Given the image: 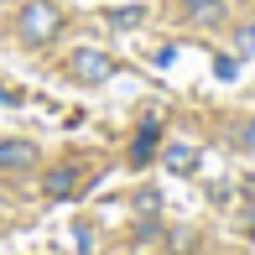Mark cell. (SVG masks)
<instances>
[{"instance_id":"1","label":"cell","mask_w":255,"mask_h":255,"mask_svg":"<svg viewBox=\"0 0 255 255\" xmlns=\"http://www.w3.org/2000/svg\"><path fill=\"white\" fill-rule=\"evenodd\" d=\"M57 31H63V10L52 5V0H26L16 16V37L26 42V47H42V42H52Z\"/></svg>"},{"instance_id":"2","label":"cell","mask_w":255,"mask_h":255,"mask_svg":"<svg viewBox=\"0 0 255 255\" xmlns=\"http://www.w3.org/2000/svg\"><path fill=\"white\" fill-rule=\"evenodd\" d=\"M68 73H73L78 84H110L115 78V57L99 52V47H78L73 57H68Z\"/></svg>"},{"instance_id":"3","label":"cell","mask_w":255,"mask_h":255,"mask_svg":"<svg viewBox=\"0 0 255 255\" xmlns=\"http://www.w3.org/2000/svg\"><path fill=\"white\" fill-rule=\"evenodd\" d=\"M37 167V146L21 135H0V172H26Z\"/></svg>"},{"instance_id":"4","label":"cell","mask_w":255,"mask_h":255,"mask_svg":"<svg viewBox=\"0 0 255 255\" xmlns=\"http://www.w3.org/2000/svg\"><path fill=\"white\" fill-rule=\"evenodd\" d=\"M42 188H47V198H73V193L84 188V172H78L73 161H63V167H52L47 177H42Z\"/></svg>"},{"instance_id":"5","label":"cell","mask_w":255,"mask_h":255,"mask_svg":"<svg viewBox=\"0 0 255 255\" xmlns=\"http://www.w3.org/2000/svg\"><path fill=\"white\" fill-rule=\"evenodd\" d=\"M161 161H167V172H177V177H193V172H198V146L172 141L167 151H161Z\"/></svg>"},{"instance_id":"6","label":"cell","mask_w":255,"mask_h":255,"mask_svg":"<svg viewBox=\"0 0 255 255\" xmlns=\"http://www.w3.org/2000/svg\"><path fill=\"white\" fill-rule=\"evenodd\" d=\"M156 135H161V120H146L141 130H135V141H130V161L135 167H146V161L156 156Z\"/></svg>"},{"instance_id":"7","label":"cell","mask_w":255,"mask_h":255,"mask_svg":"<svg viewBox=\"0 0 255 255\" xmlns=\"http://www.w3.org/2000/svg\"><path fill=\"white\" fill-rule=\"evenodd\" d=\"M235 47L245 52V57H255V21H245V26L235 31Z\"/></svg>"},{"instance_id":"8","label":"cell","mask_w":255,"mask_h":255,"mask_svg":"<svg viewBox=\"0 0 255 255\" xmlns=\"http://www.w3.org/2000/svg\"><path fill=\"white\" fill-rule=\"evenodd\" d=\"M141 16H146L141 5H125V10H110V21H115V26H135V21H141Z\"/></svg>"},{"instance_id":"9","label":"cell","mask_w":255,"mask_h":255,"mask_svg":"<svg viewBox=\"0 0 255 255\" xmlns=\"http://www.w3.org/2000/svg\"><path fill=\"white\" fill-rule=\"evenodd\" d=\"M235 141H240V151H250V156H255V120L240 125V130H235Z\"/></svg>"},{"instance_id":"10","label":"cell","mask_w":255,"mask_h":255,"mask_svg":"<svg viewBox=\"0 0 255 255\" xmlns=\"http://www.w3.org/2000/svg\"><path fill=\"white\" fill-rule=\"evenodd\" d=\"M177 5H182V10H208L214 0H177Z\"/></svg>"}]
</instances>
